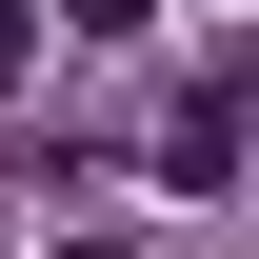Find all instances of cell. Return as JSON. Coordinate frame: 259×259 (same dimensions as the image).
Segmentation results:
<instances>
[{"label":"cell","instance_id":"3","mask_svg":"<svg viewBox=\"0 0 259 259\" xmlns=\"http://www.w3.org/2000/svg\"><path fill=\"white\" fill-rule=\"evenodd\" d=\"M20 80H40V20H20V0H0V100H20Z\"/></svg>","mask_w":259,"mask_h":259},{"label":"cell","instance_id":"1","mask_svg":"<svg viewBox=\"0 0 259 259\" xmlns=\"http://www.w3.org/2000/svg\"><path fill=\"white\" fill-rule=\"evenodd\" d=\"M160 180H180V199H220V180H239V80H199L180 120H160Z\"/></svg>","mask_w":259,"mask_h":259},{"label":"cell","instance_id":"2","mask_svg":"<svg viewBox=\"0 0 259 259\" xmlns=\"http://www.w3.org/2000/svg\"><path fill=\"white\" fill-rule=\"evenodd\" d=\"M60 20H80V40H140V20H160V0H60Z\"/></svg>","mask_w":259,"mask_h":259}]
</instances>
